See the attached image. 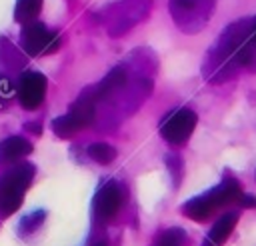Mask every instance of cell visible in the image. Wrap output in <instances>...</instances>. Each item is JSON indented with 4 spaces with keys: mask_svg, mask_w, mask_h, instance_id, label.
<instances>
[{
    "mask_svg": "<svg viewBox=\"0 0 256 246\" xmlns=\"http://www.w3.org/2000/svg\"><path fill=\"white\" fill-rule=\"evenodd\" d=\"M238 202H240L244 208H256V196H246V194H242V196L238 198Z\"/></svg>",
    "mask_w": 256,
    "mask_h": 246,
    "instance_id": "obj_14",
    "label": "cell"
},
{
    "mask_svg": "<svg viewBox=\"0 0 256 246\" xmlns=\"http://www.w3.org/2000/svg\"><path fill=\"white\" fill-rule=\"evenodd\" d=\"M250 38H252V44L256 46V22L250 26Z\"/></svg>",
    "mask_w": 256,
    "mask_h": 246,
    "instance_id": "obj_16",
    "label": "cell"
},
{
    "mask_svg": "<svg viewBox=\"0 0 256 246\" xmlns=\"http://www.w3.org/2000/svg\"><path fill=\"white\" fill-rule=\"evenodd\" d=\"M20 40H22V48L30 56L52 54L60 46V36L56 32L48 30L40 22H28V24H24L22 34H20Z\"/></svg>",
    "mask_w": 256,
    "mask_h": 246,
    "instance_id": "obj_4",
    "label": "cell"
},
{
    "mask_svg": "<svg viewBox=\"0 0 256 246\" xmlns=\"http://www.w3.org/2000/svg\"><path fill=\"white\" fill-rule=\"evenodd\" d=\"M242 196L240 184L236 178L226 176L218 186H214L212 190L204 192L202 196L190 198L184 206H182V214L188 216L194 222H204L208 220L218 208L230 204V202H238V198Z\"/></svg>",
    "mask_w": 256,
    "mask_h": 246,
    "instance_id": "obj_1",
    "label": "cell"
},
{
    "mask_svg": "<svg viewBox=\"0 0 256 246\" xmlns=\"http://www.w3.org/2000/svg\"><path fill=\"white\" fill-rule=\"evenodd\" d=\"M236 222H238V212H228V214L220 216L214 222V226L208 230L202 246H222L228 240V236L232 234Z\"/></svg>",
    "mask_w": 256,
    "mask_h": 246,
    "instance_id": "obj_8",
    "label": "cell"
},
{
    "mask_svg": "<svg viewBox=\"0 0 256 246\" xmlns=\"http://www.w3.org/2000/svg\"><path fill=\"white\" fill-rule=\"evenodd\" d=\"M186 234L180 228H168L164 232L158 234V238L154 240L152 246H184Z\"/></svg>",
    "mask_w": 256,
    "mask_h": 246,
    "instance_id": "obj_13",
    "label": "cell"
},
{
    "mask_svg": "<svg viewBox=\"0 0 256 246\" xmlns=\"http://www.w3.org/2000/svg\"><path fill=\"white\" fill-rule=\"evenodd\" d=\"M96 246H106V244H104V242H100V244H96Z\"/></svg>",
    "mask_w": 256,
    "mask_h": 246,
    "instance_id": "obj_17",
    "label": "cell"
},
{
    "mask_svg": "<svg viewBox=\"0 0 256 246\" xmlns=\"http://www.w3.org/2000/svg\"><path fill=\"white\" fill-rule=\"evenodd\" d=\"M122 206V194L116 182H106L94 196L92 210L98 220H110Z\"/></svg>",
    "mask_w": 256,
    "mask_h": 246,
    "instance_id": "obj_7",
    "label": "cell"
},
{
    "mask_svg": "<svg viewBox=\"0 0 256 246\" xmlns=\"http://www.w3.org/2000/svg\"><path fill=\"white\" fill-rule=\"evenodd\" d=\"M32 152V144L22 136H10L0 142V162H16Z\"/></svg>",
    "mask_w": 256,
    "mask_h": 246,
    "instance_id": "obj_9",
    "label": "cell"
},
{
    "mask_svg": "<svg viewBox=\"0 0 256 246\" xmlns=\"http://www.w3.org/2000/svg\"><path fill=\"white\" fill-rule=\"evenodd\" d=\"M124 82H126V72H124V68H114V70H110V72L104 76V80H102L96 88H92L94 98L98 100V98L110 96L112 92L120 90V88L124 86Z\"/></svg>",
    "mask_w": 256,
    "mask_h": 246,
    "instance_id": "obj_10",
    "label": "cell"
},
{
    "mask_svg": "<svg viewBox=\"0 0 256 246\" xmlns=\"http://www.w3.org/2000/svg\"><path fill=\"white\" fill-rule=\"evenodd\" d=\"M94 104H96V98H94V92L92 90H86L82 92L76 102L70 106V110L56 118L52 122V130L58 138H70L72 134L80 132L82 128H86L92 120H94Z\"/></svg>",
    "mask_w": 256,
    "mask_h": 246,
    "instance_id": "obj_3",
    "label": "cell"
},
{
    "mask_svg": "<svg viewBox=\"0 0 256 246\" xmlns=\"http://www.w3.org/2000/svg\"><path fill=\"white\" fill-rule=\"evenodd\" d=\"M88 156L98 164H110L116 158V150L106 142H94L88 146Z\"/></svg>",
    "mask_w": 256,
    "mask_h": 246,
    "instance_id": "obj_12",
    "label": "cell"
},
{
    "mask_svg": "<svg viewBox=\"0 0 256 246\" xmlns=\"http://www.w3.org/2000/svg\"><path fill=\"white\" fill-rule=\"evenodd\" d=\"M40 10H42V0H16L14 20L20 24L34 22V18L40 14Z\"/></svg>",
    "mask_w": 256,
    "mask_h": 246,
    "instance_id": "obj_11",
    "label": "cell"
},
{
    "mask_svg": "<svg viewBox=\"0 0 256 246\" xmlns=\"http://www.w3.org/2000/svg\"><path fill=\"white\" fill-rule=\"evenodd\" d=\"M46 76L40 74V72H24L18 80V86H16V96H18V102L22 104V108L26 110H34L42 104L44 96H46Z\"/></svg>",
    "mask_w": 256,
    "mask_h": 246,
    "instance_id": "obj_6",
    "label": "cell"
},
{
    "mask_svg": "<svg viewBox=\"0 0 256 246\" xmlns=\"http://www.w3.org/2000/svg\"><path fill=\"white\" fill-rule=\"evenodd\" d=\"M196 122H198V118L192 110L180 108V110L172 112L168 118H164V122L160 124V134L168 144H174V146L184 144L192 136Z\"/></svg>",
    "mask_w": 256,
    "mask_h": 246,
    "instance_id": "obj_5",
    "label": "cell"
},
{
    "mask_svg": "<svg viewBox=\"0 0 256 246\" xmlns=\"http://www.w3.org/2000/svg\"><path fill=\"white\" fill-rule=\"evenodd\" d=\"M0 94L2 96H10L12 94V88H10V82L8 80H0Z\"/></svg>",
    "mask_w": 256,
    "mask_h": 246,
    "instance_id": "obj_15",
    "label": "cell"
},
{
    "mask_svg": "<svg viewBox=\"0 0 256 246\" xmlns=\"http://www.w3.org/2000/svg\"><path fill=\"white\" fill-rule=\"evenodd\" d=\"M32 178H34V166L28 162H20L0 176V214L2 216H10L20 208L22 198L28 186L32 184Z\"/></svg>",
    "mask_w": 256,
    "mask_h": 246,
    "instance_id": "obj_2",
    "label": "cell"
}]
</instances>
